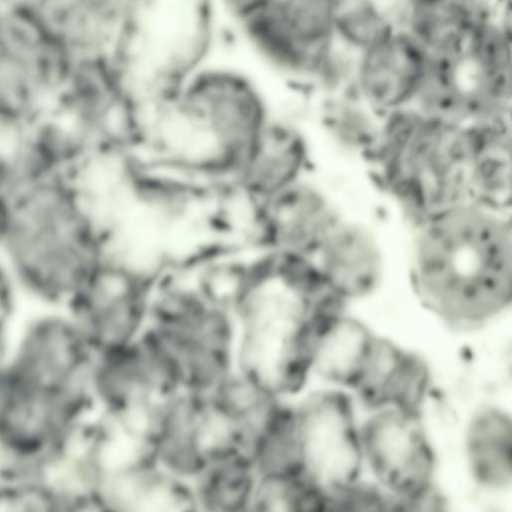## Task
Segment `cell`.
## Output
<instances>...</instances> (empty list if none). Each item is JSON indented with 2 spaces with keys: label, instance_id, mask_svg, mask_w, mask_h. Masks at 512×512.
Masks as SVG:
<instances>
[{
  "label": "cell",
  "instance_id": "obj_1",
  "mask_svg": "<svg viewBox=\"0 0 512 512\" xmlns=\"http://www.w3.org/2000/svg\"><path fill=\"white\" fill-rule=\"evenodd\" d=\"M343 306L312 258L256 255L232 306L235 371L277 398L297 392L311 370L317 320Z\"/></svg>",
  "mask_w": 512,
  "mask_h": 512
},
{
  "label": "cell",
  "instance_id": "obj_2",
  "mask_svg": "<svg viewBox=\"0 0 512 512\" xmlns=\"http://www.w3.org/2000/svg\"><path fill=\"white\" fill-rule=\"evenodd\" d=\"M410 272L422 303L454 328H473L510 305L508 212L465 203L416 223Z\"/></svg>",
  "mask_w": 512,
  "mask_h": 512
},
{
  "label": "cell",
  "instance_id": "obj_3",
  "mask_svg": "<svg viewBox=\"0 0 512 512\" xmlns=\"http://www.w3.org/2000/svg\"><path fill=\"white\" fill-rule=\"evenodd\" d=\"M110 231L77 178L28 181L2 203L0 257L14 286L68 299L109 251Z\"/></svg>",
  "mask_w": 512,
  "mask_h": 512
},
{
  "label": "cell",
  "instance_id": "obj_4",
  "mask_svg": "<svg viewBox=\"0 0 512 512\" xmlns=\"http://www.w3.org/2000/svg\"><path fill=\"white\" fill-rule=\"evenodd\" d=\"M363 156L378 185L416 220L470 203L468 125L410 106L381 118Z\"/></svg>",
  "mask_w": 512,
  "mask_h": 512
},
{
  "label": "cell",
  "instance_id": "obj_5",
  "mask_svg": "<svg viewBox=\"0 0 512 512\" xmlns=\"http://www.w3.org/2000/svg\"><path fill=\"white\" fill-rule=\"evenodd\" d=\"M268 74L221 42L170 94L198 142L235 176L276 114Z\"/></svg>",
  "mask_w": 512,
  "mask_h": 512
},
{
  "label": "cell",
  "instance_id": "obj_6",
  "mask_svg": "<svg viewBox=\"0 0 512 512\" xmlns=\"http://www.w3.org/2000/svg\"><path fill=\"white\" fill-rule=\"evenodd\" d=\"M142 334L181 390L209 394L235 371L233 312L206 290L191 265L170 266L154 280Z\"/></svg>",
  "mask_w": 512,
  "mask_h": 512
},
{
  "label": "cell",
  "instance_id": "obj_7",
  "mask_svg": "<svg viewBox=\"0 0 512 512\" xmlns=\"http://www.w3.org/2000/svg\"><path fill=\"white\" fill-rule=\"evenodd\" d=\"M223 38L278 84L327 95L350 74L351 55L335 34L333 0H264Z\"/></svg>",
  "mask_w": 512,
  "mask_h": 512
},
{
  "label": "cell",
  "instance_id": "obj_8",
  "mask_svg": "<svg viewBox=\"0 0 512 512\" xmlns=\"http://www.w3.org/2000/svg\"><path fill=\"white\" fill-rule=\"evenodd\" d=\"M510 11L488 16L454 56L430 58L414 107L456 124L510 114Z\"/></svg>",
  "mask_w": 512,
  "mask_h": 512
},
{
  "label": "cell",
  "instance_id": "obj_9",
  "mask_svg": "<svg viewBox=\"0 0 512 512\" xmlns=\"http://www.w3.org/2000/svg\"><path fill=\"white\" fill-rule=\"evenodd\" d=\"M71 56L24 6L0 1V117L30 124L44 114Z\"/></svg>",
  "mask_w": 512,
  "mask_h": 512
},
{
  "label": "cell",
  "instance_id": "obj_10",
  "mask_svg": "<svg viewBox=\"0 0 512 512\" xmlns=\"http://www.w3.org/2000/svg\"><path fill=\"white\" fill-rule=\"evenodd\" d=\"M301 476L335 509L358 483L365 462L360 428L350 398L318 392L294 407Z\"/></svg>",
  "mask_w": 512,
  "mask_h": 512
},
{
  "label": "cell",
  "instance_id": "obj_11",
  "mask_svg": "<svg viewBox=\"0 0 512 512\" xmlns=\"http://www.w3.org/2000/svg\"><path fill=\"white\" fill-rule=\"evenodd\" d=\"M360 434L364 460L396 508L440 503L432 485L435 455L419 412L378 408Z\"/></svg>",
  "mask_w": 512,
  "mask_h": 512
},
{
  "label": "cell",
  "instance_id": "obj_12",
  "mask_svg": "<svg viewBox=\"0 0 512 512\" xmlns=\"http://www.w3.org/2000/svg\"><path fill=\"white\" fill-rule=\"evenodd\" d=\"M154 280L110 251L69 300L100 354L142 334Z\"/></svg>",
  "mask_w": 512,
  "mask_h": 512
},
{
  "label": "cell",
  "instance_id": "obj_13",
  "mask_svg": "<svg viewBox=\"0 0 512 512\" xmlns=\"http://www.w3.org/2000/svg\"><path fill=\"white\" fill-rule=\"evenodd\" d=\"M61 363L29 357L25 365L0 382V433L21 448H36L60 432L70 415L74 395L62 375Z\"/></svg>",
  "mask_w": 512,
  "mask_h": 512
},
{
  "label": "cell",
  "instance_id": "obj_14",
  "mask_svg": "<svg viewBox=\"0 0 512 512\" xmlns=\"http://www.w3.org/2000/svg\"><path fill=\"white\" fill-rule=\"evenodd\" d=\"M429 66L425 49L397 26L356 54L347 89L383 117L415 104Z\"/></svg>",
  "mask_w": 512,
  "mask_h": 512
},
{
  "label": "cell",
  "instance_id": "obj_15",
  "mask_svg": "<svg viewBox=\"0 0 512 512\" xmlns=\"http://www.w3.org/2000/svg\"><path fill=\"white\" fill-rule=\"evenodd\" d=\"M341 218L331 198L305 176L257 204L249 246L312 258Z\"/></svg>",
  "mask_w": 512,
  "mask_h": 512
},
{
  "label": "cell",
  "instance_id": "obj_16",
  "mask_svg": "<svg viewBox=\"0 0 512 512\" xmlns=\"http://www.w3.org/2000/svg\"><path fill=\"white\" fill-rule=\"evenodd\" d=\"M71 55L113 51L122 36L130 0H16Z\"/></svg>",
  "mask_w": 512,
  "mask_h": 512
},
{
  "label": "cell",
  "instance_id": "obj_17",
  "mask_svg": "<svg viewBox=\"0 0 512 512\" xmlns=\"http://www.w3.org/2000/svg\"><path fill=\"white\" fill-rule=\"evenodd\" d=\"M310 148L303 131L277 113L230 186L259 204L306 176Z\"/></svg>",
  "mask_w": 512,
  "mask_h": 512
},
{
  "label": "cell",
  "instance_id": "obj_18",
  "mask_svg": "<svg viewBox=\"0 0 512 512\" xmlns=\"http://www.w3.org/2000/svg\"><path fill=\"white\" fill-rule=\"evenodd\" d=\"M312 259L344 302L373 292L384 273V252L375 233L365 224L343 217Z\"/></svg>",
  "mask_w": 512,
  "mask_h": 512
},
{
  "label": "cell",
  "instance_id": "obj_19",
  "mask_svg": "<svg viewBox=\"0 0 512 512\" xmlns=\"http://www.w3.org/2000/svg\"><path fill=\"white\" fill-rule=\"evenodd\" d=\"M428 380L421 359L376 336L352 389L376 409L395 406L419 412Z\"/></svg>",
  "mask_w": 512,
  "mask_h": 512
},
{
  "label": "cell",
  "instance_id": "obj_20",
  "mask_svg": "<svg viewBox=\"0 0 512 512\" xmlns=\"http://www.w3.org/2000/svg\"><path fill=\"white\" fill-rule=\"evenodd\" d=\"M467 125L472 145L470 203L508 212L511 203L510 114Z\"/></svg>",
  "mask_w": 512,
  "mask_h": 512
},
{
  "label": "cell",
  "instance_id": "obj_21",
  "mask_svg": "<svg viewBox=\"0 0 512 512\" xmlns=\"http://www.w3.org/2000/svg\"><path fill=\"white\" fill-rule=\"evenodd\" d=\"M375 337L360 320L343 311L319 320L312 339L311 370L352 389Z\"/></svg>",
  "mask_w": 512,
  "mask_h": 512
},
{
  "label": "cell",
  "instance_id": "obj_22",
  "mask_svg": "<svg viewBox=\"0 0 512 512\" xmlns=\"http://www.w3.org/2000/svg\"><path fill=\"white\" fill-rule=\"evenodd\" d=\"M466 451L475 480L483 487L503 490L512 481L511 420L504 411L487 407L469 423Z\"/></svg>",
  "mask_w": 512,
  "mask_h": 512
},
{
  "label": "cell",
  "instance_id": "obj_23",
  "mask_svg": "<svg viewBox=\"0 0 512 512\" xmlns=\"http://www.w3.org/2000/svg\"><path fill=\"white\" fill-rule=\"evenodd\" d=\"M258 474L248 455L237 454L205 467L191 482L197 510H250Z\"/></svg>",
  "mask_w": 512,
  "mask_h": 512
},
{
  "label": "cell",
  "instance_id": "obj_24",
  "mask_svg": "<svg viewBox=\"0 0 512 512\" xmlns=\"http://www.w3.org/2000/svg\"><path fill=\"white\" fill-rule=\"evenodd\" d=\"M264 0H213L222 32L232 28L255 9Z\"/></svg>",
  "mask_w": 512,
  "mask_h": 512
},
{
  "label": "cell",
  "instance_id": "obj_25",
  "mask_svg": "<svg viewBox=\"0 0 512 512\" xmlns=\"http://www.w3.org/2000/svg\"><path fill=\"white\" fill-rule=\"evenodd\" d=\"M475 1H491V0H475Z\"/></svg>",
  "mask_w": 512,
  "mask_h": 512
}]
</instances>
